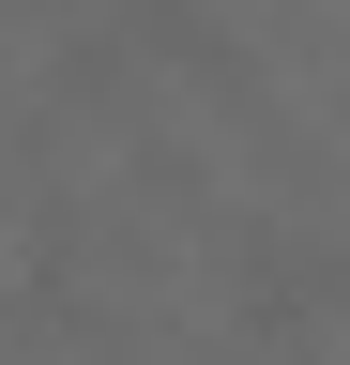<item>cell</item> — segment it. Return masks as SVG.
Instances as JSON below:
<instances>
[{
    "label": "cell",
    "instance_id": "7a4b0ae2",
    "mask_svg": "<svg viewBox=\"0 0 350 365\" xmlns=\"http://www.w3.org/2000/svg\"><path fill=\"white\" fill-rule=\"evenodd\" d=\"M122 16H138V46H153V61L229 76V31H213V0H122Z\"/></svg>",
    "mask_w": 350,
    "mask_h": 365
},
{
    "label": "cell",
    "instance_id": "6da1fadb",
    "mask_svg": "<svg viewBox=\"0 0 350 365\" xmlns=\"http://www.w3.org/2000/svg\"><path fill=\"white\" fill-rule=\"evenodd\" d=\"M244 304L259 319H335L350 304V259L304 244V228H259V244H244Z\"/></svg>",
    "mask_w": 350,
    "mask_h": 365
}]
</instances>
